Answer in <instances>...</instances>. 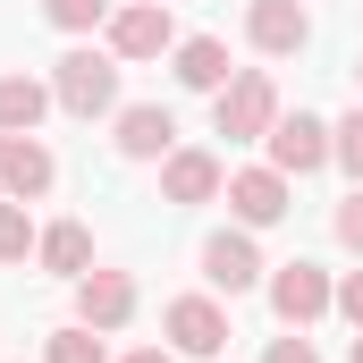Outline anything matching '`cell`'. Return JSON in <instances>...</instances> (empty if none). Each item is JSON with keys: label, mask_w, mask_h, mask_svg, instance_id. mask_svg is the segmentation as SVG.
Listing matches in <instances>:
<instances>
[{"label": "cell", "mask_w": 363, "mask_h": 363, "mask_svg": "<svg viewBox=\"0 0 363 363\" xmlns=\"http://www.w3.org/2000/svg\"><path fill=\"white\" fill-rule=\"evenodd\" d=\"M220 194H228V161H220V152H203V144H178V152L161 161V203L194 211V203H220Z\"/></svg>", "instance_id": "10"}, {"label": "cell", "mask_w": 363, "mask_h": 363, "mask_svg": "<svg viewBox=\"0 0 363 363\" xmlns=\"http://www.w3.org/2000/svg\"><path fill=\"white\" fill-rule=\"evenodd\" d=\"M169 77H178L186 93H220L237 77V68H228V43H220V34H186L178 51H169Z\"/></svg>", "instance_id": "14"}, {"label": "cell", "mask_w": 363, "mask_h": 363, "mask_svg": "<svg viewBox=\"0 0 363 363\" xmlns=\"http://www.w3.org/2000/svg\"><path fill=\"white\" fill-rule=\"evenodd\" d=\"M110 144H118V161H169L178 152V110L169 101H118Z\"/></svg>", "instance_id": "5"}, {"label": "cell", "mask_w": 363, "mask_h": 363, "mask_svg": "<svg viewBox=\"0 0 363 363\" xmlns=\"http://www.w3.org/2000/svg\"><path fill=\"white\" fill-rule=\"evenodd\" d=\"M355 93H363V60H355Z\"/></svg>", "instance_id": "26"}, {"label": "cell", "mask_w": 363, "mask_h": 363, "mask_svg": "<svg viewBox=\"0 0 363 363\" xmlns=\"http://www.w3.org/2000/svg\"><path fill=\"white\" fill-rule=\"evenodd\" d=\"M262 144H271V169H279V178L330 169V118H313V110H279V127L262 135Z\"/></svg>", "instance_id": "8"}, {"label": "cell", "mask_w": 363, "mask_h": 363, "mask_svg": "<svg viewBox=\"0 0 363 363\" xmlns=\"http://www.w3.org/2000/svg\"><path fill=\"white\" fill-rule=\"evenodd\" d=\"M34 262H43L51 279H85L93 271V228H85V220H51L43 245H34Z\"/></svg>", "instance_id": "15"}, {"label": "cell", "mask_w": 363, "mask_h": 363, "mask_svg": "<svg viewBox=\"0 0 363 363\" xmlns=\"http://www.w3.org/2000/svg\"><path fill=\"white\" fill-rule=\"evenodd\" d=\"M34 245H43V228H34V211L0 194V262H9V271H26V262H34Z\"/></svg>", "instance_id": "17"}, {"label": "cell", "mask_w": 363, "mask_h": 363, "mask_svg": "<svg viewBox=\"0 0 363 363\" xmlns=\"http://www.w3.org/2000/svg\"><path fill=\"white\" fill-rule=\"evenodd\" d=\"M262 296H271V313H279V330H313L321 313H338V279L321 271V262H279L271 279H262Z\"/></svg>", "instance_id": "3"}, {"label": "cell", "mask_w": 363, "mask_h": 363, "mask_svg": "<svg viewBox=\"0 0 363 363\" xmlns=\"http://www.w3.org/2000/svg\"><path fill=\"white\" fill-rule=\"evenodd\" d=\"M51 186H60V161L43 135H0V194L9 203H43Z\"/></svg>", "instance_id": "11"}, {"label": "cell", "mask_w": 363, "mask_h": 363, "mask_svg": "<svg viewBox=\"0 0 363 363\" xmlns=\"http://www.w3.org/2000/svg\"><path fill=\"white\" fill-rule=\"evenodd\" d=\"M262 363H321V347H313L304 330H287V338H271V347H262Z\"/></svg>", "instance_id": "22"}, {"label": "cell", "mask_w": 363, "mask_h": 363, "mask_svg": "<svg viewBox=\"0 0 363 363\" xmlns=\"http://www.w3.org/2000/svg\"><path fill=\"white\" fill-rule=\"evenodd\" d=\"M43 17L60 34H93V26H110V0H43Z\"/></svg>", "instance_id": "20"}, {"label": "cell", "mask_w": 363, "mask_h": 363, "mask_svg": "<svg viewBox=\"0 0 363 363\" xmlns=\"http://www.w3.org/2000/svg\"><path fill=\"white\" fill-rule=\"evenodd\" d=\"M228 211H237V228H279L296 211V178H279L271 161L262 169H228Z\"/></svg>", "instance_id": "9"}, {"label": "cell", "mask_w": 363, "mask_h": 363, "mask_svg": "<svg viewBox=\"0 0 363 363\" xmlns=\"http://www.w3.org/2000/svg\"><path fill=\"white\" fill-rule=\"evenodd\" d=\"M43 110H60L43 77H0V135H34Z\"/></svg>", "instance_id": "16"}, {"label": "cell", "mask_w": 363, "mask_h": 363, "mask_svg": "<svg viewBox=\"0 0 363 363\" xmlns=\"http://www.w3.org/2000/svg\"><path fill=\"white\" fill-rule=\"evenodd\" d=\"M135 304H144V296H135V279H127V271H101V262H93V271L77 279V321L101 330V338H110V330H127V321H135Z\"/></svg>", "instance_id": "12"}, {"label": "cell", "mask_w": 363, "mask_h": 363, "mask_svg": "<svg viewBox=\"0 0 363 363\" xmlns=\"http://www.w3.org/2000/svg\"><path fill=\"white\" fill-rule=\"evenodd\" d=\"M245 43H254L262 60H296V51L313 43L304 0H254V9H245Z\"/></svg>", "instance_id": "13"}, {"label": "cell", "mask_w": 363, "mask_h": 363, "mask_svg": "<svg viewBox=\"0 0 363 363\" xmlns=\"http://www.w3.org/2000/svg\"><path fill=\"white\" fill-rule=\"evenodd\" d=\"M101 34H110V60H118V68L178 51V17H169V0H127V9H110Z\"/></svg>", "instance_id": "4"}, {"label": "cell", "mask_w": 363, "mask_h": 363, "mask_svg": "<svg viewBox=\"0 0 363 363\" xmlns=\"http://www.w3.org/2000/svg\"><path fill=\"white\" fill-rule=\"evenodd\" d=\"M51 101H60L68 118H110V110H118V60L93 51V43L60 51V60H51Z\"/></svg>", "instance_id": "1"}, {"label": "cell", "mask_w": 363, "mask_h": 363, "mask_svg": "<svg viewBox=\"0 0 363 363\" xmlns=\"http://www.w3.org/2000/svg\"><path fill=\"white\" fill-rule=\"evenodd\" d=\"M330 237H338L347 254H363V186L347 194V203H338V211H330Z\"/></svg>", "instance_id": "21"}, {"label": "cell", "mask_w": 363, "mask_h": 363, "mask_svg": "<svg viewBox=\"0 0 363 363\" xmlns=\"http://www.w3.org/2000/svg\"><path fill=\"white\" fill-rule=\"evenodd\" d=\"M279 127V85L262 68H237L228 85L211 93V135H228V144H262Z\"/></svg>", "instance_id": "2"}, {"label": "cell", "mask_w": 363, "mask_h": 363, "mask_svg": "<svg viewBox=\"0 0 363 363\" xmlns=\"http://www.w3.org/2000/svg\"><path fill=\"white\" fill-rule=\"evenodd\" d=\"M203 279H211V296H254V287L271 279L254 228H220V237H203Z\"/></svg>", "instance_id": "6"}, {"label": "cell", "mask_w": 363, "mask_h": 363, "mask_svg": "<svg viewBox=\"0 0 363 363\" xmlns=\"http://www.w3.org/2000/svg\"><path fill=\"white\" fill-rule=\"evenodd\" d=\"M330 161H338V169L363 186V101L347 110V118H338V127H330Z\"/></svg>", "instance_id": "19"}, {"label": "cell", "mask_w": 363, "mask_h": 363, "mask_svg": "<svg viewBox=\"0 0 363 363\" xmlns=\"http://www.w3.org/2000/svg\"><path fill=\"white\" fill-rule=\"evenodd\" d=\"M127 363H178V347H135Z\"/></svg>", "instance_id": "24"}, {"label": "cell", "mask_w": 363, "mask_h": 363, "mask_svg": "<svg viewBox=\"0 0 363 363\" xmlns=\"http://www.w3.org/2000/svg\"><path fill=\"white\" fill-rule=\"evenodd\" d=\"M161 330H169V347H178V355H194V363L228 355V304H220V296H169Z\"/></svg>", "instance_id": "7"}, {"label": "cell", "mask_w": 363, "mask_h": 363, "mask_svg": "<svg viewBox=\"0 0 363 363\" xmlns=\"http://www.w3.org/2000/svg\"><path fill=\"white\" fill-rule=\"evenodd\" d=\"M338 313L363 330V271H347V279H338Z\"/></svg>", "instance_id": "23"}, {"label": "cell", "mask_w": 363, "mask_h": 363, "mask_svg": "<svg viewBox=\"0 0 363 363\" xmlns=\"http://www.w3.org/2000/svg\"><path fill=\"white\" fill-rule=\"evenodd\" d=\"M43 363H110V347H101V330L68 321V330H51V338H43Z\"/></svg>", "instance_id": "18"}, {"label": "cell", "mask_w": 363, "mask_h": 363, "mask_svg": "<svg viewBox=\"0 0 363 363\" xmlns=\"http://www.w3.org/2000/svg\"><path fill=\"white\" fill-rule=\"evenodd\" d=\"M347 363H363V330H355V347H347Z\"/></svg>", "instance_id": "25"}]
</instances>
